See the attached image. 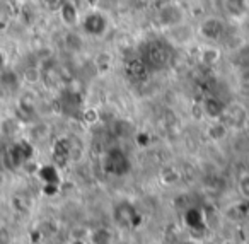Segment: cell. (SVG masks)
Segmentation results:
<instances>
[{
  "instance_id": "cell-9",
  "label": "cell",
  "mask_w": 249,
  "mask_h": 244,
  "mask_svg": "<svg viewBox=\"0 0 249 244\" xmlns=\"http://www.w3.org/2000/svg\"><path fill=\"white\" fill-rule=\"evenodd\" d=\"M239 75H241V82L242 84H248V86H249V65L244 67V69L241 70V74H239Z\"/></svg>"
},
{
  "instance_id": "cell-2",
  "label": "cell",
  "mask_w": 249,
  "mask_h": 244,
  "mask_svg": "<svg viewBox=\"0 0 249 244\" xmlns=\"http://www.w3.org/2000/svg\"><path fill=\"white\" fill-rule=\"evenodd\" d=\"M198 33H200L205 39H210V41H218V39L224 38L225 26H224V22H222V19L207 18L205 21L200 22V26H198Z\"/></svg>"
},
{
  "instance_id": "cell-7",
  "label": "cell",
  "mask_w": 249,
  "mask_h": 244,
  "mask_svg": "<svg viewBox=\"0 0 249 244\" xmlns=\"http://www.w3.org/2000/svg\"><path fill=\"white\" fill-rule=\"evenodd\" d=\"M39 79V72L36 69H28L24 72V80H28V82H38Z\"/></svg>"
},
{
  "instance_id": "cell-3",
  "label": "cell",
  "mask_w": 249,
  "mask_h": 244,
  "mask_svg": "<svg viewBox=\"0 0 249 244\" xmlns=\"http://www.w3.org/2000/svg\"><path fill=\"white\" fill-rule=\"evenodd\" d=\"M82 26L87 35L92 36V38H97V36L104 35V31H106V28H107V22L101 14L92 12V14H87L86 18H84Z\"/></svg>"
},
{
  "instance_id": "cell-11",
  "label": "cell",
  "mask_w": 249,
  "mask_h": 244,
  "mask_svg": "<svg viewBox=\"0 0 249 244\" xmlns=\"http://www.w3.org/2000/svg\"><path fill=\"white\" fill-rule=\"evenodd\" d=\"M4 65H5V56H4V53L0 52V69H2Z\"/></svg>"
},
{
  "instance_id": "cell-8",
  "label": "cell",
  "mask_w": 249,
  "mask_h": 244,
  "mask_svg": "<svg viewBox=\"0 0 249 244\" xmlns=\"http://www.w3.org/2000/svg\"><path fill=\"white\" fill-rule=\"evenodd\" d=\"M241 189L246 196H249V176H244V178L241 179Z\"/></svg>"
},
{
  "instance_id": "cell-6",
  "label": "cell",
  "mask_w": 249,
  "mask_h": 244,
  "mask_svg": "<svg viewBox=\"0 0 249 244\" xmlns=\"http://www.w3.org/2000/svg\"><path fill=\"white\" fill-rule=\"evenodd\" d=\"M218 58H220V52H218L217 48L207 46V48H203L200 53V60L205 63V65H213V63L218 62Z\"/></svg>"
},
{
  "instance_id": "cell-4",
  "label": "cell",
  "mask_w": 249,
  "mask_h": 244,
  "mask_svg": "<svg viewBox=\"0 0 249 244\" xmlns=\"http://www.w3.org/2000/svg\"><path fill=\"white\" fill-rule=\"evenodd\" d=\"M60 18H62L63 24L67 26H75L79 22V11L77 5L70 0H62L60 4Z\"/></svg>"
},
{
  "instance_id": "cell-10",
  "label": "cell",
  "mask_w": 249,
  "mask_h": 244,
  "mask_svg": "<svg viewBox=\"0 0 249 244\" xmlns=\"http://www.w3.org/2000/svg\"><path fill=\"white\" fill-rule=\"evenodd\" d=\"M48 7H56V5H60L62 4V0H43Z\"/></svg>"
},
{
  "instance_id": "cell-5",
  "label": "cell",
  "mask_w": 249,
  "mask_h": 244,
  "mask_svg": "<svg viewBox=\"0 0 249 244\" xmlns=\"http://www.w3.org/2000/svg\"><path fill=\"white\" fill-rule=\"evenodd\" d=\"M225 9H227V12L231 16L239 18V16L246 14V11H248L249 7L246 0H225Z\"/></svg>"
},
{
  "instance_id": "cell-1",
  "label": "cell",
  "mask_w": 249,
  "mask_h": 244,
  "mask_svg": "<svg viewBox=\"0 0 249 244\" xmlns=\"http://www.w3.org/2000/svg\"><path fill=\"white\" fill-rule=\"evenodd\" d=\"M157 21L162 28H176V26L183 24L184 21V12L179 5L176 4H166L164 7L159 9L157 12Z\"/></svg>"
}]
</instances>
